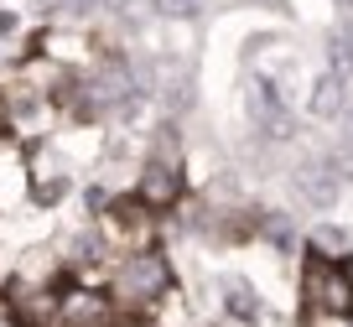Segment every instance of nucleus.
Listing matches in <instances>:
<instances>
[{
	"instance_id": "1",
	"label": "nucleus",
	"mask_w": 353,
	"mask_h": 327,
	"mask_svg": "<svg viewBox=\"0 0 353 327\" xmlns=\"http://www.w3.org/2000/svg\"><path fill=\"white\" fill-rule=\"evenodd\" d=\"M104 286H110L114 306L151 317L166 296H176V270H172V260H166L161 244H151V250H141V255L114 260V270H110V281H104Z\"/></svg>"
},
{
	"instance_id": "2",
	"label": "nucleus",
	"mask_w": 353,
	"mask_h": 327,
	"mask_svg": "<svg viewBox=\"0 0 353 327\" xmlns=\"http://www.w3.org/2000/svg\"><path fill=\"white\" fill-rule=\"evenodd\" d=\"M301 312H353V260H322L301 250Z\"/></svg>"
},
{
	"instance_id": "3",
	"label": "nucleus",
	"mask_w": 353,
	"mask_h": 327,
	"mask_svg": "<svg viewBox=\"0 0 353 327\" xmlns=\"http://www.w3.org/2000/svg\"><path fill=\"white\" fill-rule=\"evenodd\" d=\"M135 197H141L151 213H172V208L188 197V172H182L176 151L145 156V172H141V182H135Z\"/></svg>"
},
{
	"instance_id": "4",
	"label": "nucleus",
	"mask_w": 353,
	"mask_h": 327,
	"mask_svg": "<svg viewBox=\"0 0 353 327\" xmlns=\"http://www.w3.org/2000/svg\"><path fill=\"white\" fill-rule=\"evenodd\" d=\"M343 182H348V166H343V156H317V161L296 166V177H291V192H296V203H312V208H332L343 192Z\"/></svg>"
},
{
	"instance_id": "5",
	"label": "nucleus",
	"mask_w": 353,
	"mask_h": 327,
	"mask_svg": "<svg viewBox=\"0 0 353 327\" xmlns=\"http://www.w3.org/2000/svg\"><path fill=\"white\" fill-rule=\"evenodd\" d=\"M250 109H254V125H260L265 135H276V141H286V135L296 130L286 104H281V88L270 83V78H250Z\"/></svg>"
},
{
	"instance_id": "6",
	"label": "nucleus",
	"mask_w": 353,
	"mask_h": 327,
	"mask_svg": "<svg viewBox=\"0 0 353 327\" xmlns=\"http://www.w3.org/2000/svg\"><path fill=\"white\" fill-rule=\"evenodd\" d=\"M223 317H229V327H260L265 322V296L250 281H223Z\"/></svg>"
},
{
	"instance_id": "7",
	"label": "nucleus",
	"mask_w": 353,
	"mask_h": 327,
	"mask_svg": "<svg viewBox=\"0 0 353 327\" xmlns=\"http://www.w3.org/2000/svg\"><path fill=\"white\" fill-rule=\"evenodd\" d=\"M307 255H322V260H353V234L348 229H332V224H317V229L301 239Z\"/></svg>"
},
{
	"instance_id": "8",
	"label": "nucleus",
	"mask_w": 353,
	"mask_h": 327,
	"mask_svg": "<svg viewBox=\"0 0 353 327\" xmlns=\"http://www.w3.org/2000/svg\"><path fill=\"white\" fill-rule=\"evenodd\" d=\"M343 94H348V78L343 73H322L317 78V88H312V120H332V115H338L343 109Z\"/></svg>"
},
{
	"instance_id": "9",
	"label": "nucleus",
	"mask_w": 353,
	"mask_h": 327,
	"mask_svg": "<svg viewBox=\"0 0 353 327\" xmlns=\"http://www.w3.org/2000/svg\"><path fill=\"white\" fill-rule=\"evenodd\" d=\"M260 239H270V250L291 255L301 244V234H296V224H291L286 213H260Z\"/></svg>"
},
{
	"instance_id": "10",
	"label": "nucleus",
	"mask_w": 353,
	"mask_h": 327,
	"mask_svg": "<svg viewBox=\"0 0 353 327\" xmlns=\"http://www.w3.org/2000/svg\"><path fill=\"white\" fill-rule=\"evenodd\" d=\"M161 16H192V0H156Z\"/></svg>"
}]
</instances>
